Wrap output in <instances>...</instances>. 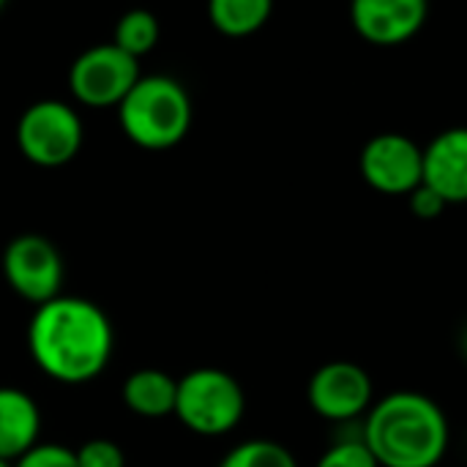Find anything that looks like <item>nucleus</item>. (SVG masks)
Listing matches in <instances>:
<instances>
[{
    "instance_id": "obj_17",
    "label": "nucleus",
    "mask_w": 467,
    "mask_h": 467,
    "mask_svg": "<svg viewBox=\"0 0 467 467\" xmlns=\"http://www.w3.org/2000/svg\"><path fill=\"white\" fill-rule=\"evenodd\" d=\"M317 467H380L375 454L369 451V446L361 438L353 441H339L334 443L320 460Z\"/></svg>"
},
{
    "instance_id": "obj_21",
    "label": "nucleus",
    "mask_w": 467,
    "mask_h": 467,
    "mask_svg": "<svg viewBox=\"0 0 467 467\" xmlns=\"http://www.w3.org/2000/svg\"><path fill=\"white\" fill-rule=\"evenodd\" d=\"M462 350H465V356H467V331H465V337H462Z\"/></svg>"
},
{
    "instance_id": "obj_19",
    "label": "nucleus",
    "mask_w": 467,
    "mask_h": 467,
    "mask_svg": "<svg viewBox=\"0 0 467 467\" xmlns=\"http://www.w3.org/2000/svg\"><path fill=\"white\" fill-rule=\"evenodd\" d=\"M11 467H77V457L71 449L60 443H36L27 449L19 460H14Z\"/></svg>"
},
{
    "instance_id": "obj_4",
    "label": "nucleus",
    "mask_w": 467,
    "mask_h": 467,
    "mask_svg": "<svg viewBox=\"0 0 467 467\" xmlns=\"http://www.w3.org/2000/svg\"><path fill=\"white\" fill-rule=\"evenodd\" d=\"M246 413V394L241 383L216 367H200L178 380L175 416L202 438H222L233 432Z\"/></svg>"
},
{
    "instance_id": "obj_23",
    "label": "nucleus",
    "mask_w": 467,
    "mask_h": 467,
    "mask_svg": "<svg viewBox=\"0 0 467 467\" xmlns=\"http://www.w3.org/2000/svg\"><path fill=\"white\" fill-rule=\"evenodd\" d=\"M3 5H5V0H0V8H3Z\"/></svg>"
},
{
    "instance_id": "obj_3",
    "label": "nucleus",
    "mask_w": 467,
    "mask_h": 467,
    "mask_svg": "<svg viewBox=\"0 0 467 467\" xmlns=\"http://www.w3.org/2000/svg\"><path fill=\"white\" fill-rule=\"evenodd\" d=\"M123 134L142 150L175 148L192 129V99L186 88L167 77H140L118 104Z\"/></svg>"
},
{
    "instance_id": "obj_16",
    "label": "nucleus",
    "mask_w": 467,
    "mask_h": 467,
    "mask_svg": "<svg viewBox=\"0 0 467 467\" xmlns=\"http://www.w3.org/2000/svg\"><path fill=\"white\" fill-rule=\"evenodd\" d=\"M219 467H298L293 451L276 441H244L233 451L224 454Z\"/></svg>"
},
{
    "instance_id": "obj_2",
    "label": "nucleus",
    "mask_w": 467,
    "mask_h": 467,
    "mask_svg": "<svg viewBox=\"0 0 467 467\" xmlns=\"http://www.w3.org/2000/svg\"><path fill=\"white\" fill-rule=\"evenodd\" d=\"M380 467H438L451 441L443 408L419 391H394L378 400L361 427Z\"/></svg>"
},
{
    "instance_id": "obj_10",
    "label": "nucleus",
    "mask_w": 467,
    "mask_h": 467,
    "mask_svg": "<svg viewBox=\"0 0 467 467\" xmlns=\"http://www.w3.org/2000/svg\"><path fill=\"white\" fill-rule=\"evenodd\" d=\"M430 0H350L356 33L375 47H400L421 33Z\"/></svg>"
},
{
    "instance_id": "obj_14",
    "label": "nucleus",
    "mask_w": 467,
    "mask_h": 467,
    "mask_svg": "<svg viewBox=\"0 0 467 467\" xmlns=\"http://www.w3.org/2000/svg\"><path fill=\"white\" fill-rule=\"evenodd\" d=\"M271 11L274 0H208L211 25L230 38L257 33L271 19Z\"/></svg>"
},
{
    "instance_id": "obj_7",
    "label": "nucleus",
    "mask_w": 467,
    "mask_h": 467,
    "mask_svg": "<svg viewBox=\"0 0 467 467\" xmlns=\"http://www.w3.org/2000/svg\"><path fill=\"white\" fill-rule=\"evenodd\" d=\"M3 276L8 287L33 306L47 304L63 293L66 265L57 246L36 233L16 235L3 252Z\"/></svg>"
},
{
    "instance_id": "obj_12",
    "label": "nucleus",
    "mask_w": 467,
    "mask_h": 467,
    "mask_svg": "<svg viewBox=\"0 0 467 467\" xmlns=\"http://www.w3.org/2000/svg\"><path fill=\"white\" fill-rule=\"evenodd\" d=\"M41 410L36 400L14 386H0V460L14 462L38 443Z\"/></svg>"
},
{
    "instance_id": "obj_6",
    "label": "nucleus",
    "mask_w": 467,
    "mask_h": 467,
    "mask_svg": "<svg viewBox=\"0 0 467 467\" xmlns=\"http://www.w3.org/2000/svg\"><path fill=\"white\" fill-rule=\"evenodd\" d=\"M140 60L115 44H96L85 49L68 68L71 96L82 107H118L140 79Z\"/></svg>"
},
{
    "instance_id": "obj_9",
    "label": "nucleus",
    "mask_w": 467,
    "mask_h": 467,
    "mask_svg": "<svg viewBox=\"0 0 467 467\" xmlns=\"http://www.w3.org/2000/svg\"><path fill=\"white\" fill-rule=\"evenodd\" d=\"M361 178L380 194H410L424 183V148L397 131H383L361 148Z\"/></svg>"
},
{
    "instance_id": "obj_1",
    "label": "nucleus",
    "mask_w": 467,
    "mask_h": 467,
    "mask_svg": "<svg viewBox=\"0 0 467 467\" xmlns=\"http://www.w3.org/2000/svg\"><path fill=\"white\" fill-rule=\"evenodd\" d=\"M33 364L55 383H93L109 364L115 331L109 315L79 296H57L38 304L27 326Z\"/></svg>"
},
{
    "instance_id": "obj_5",
    "label": "nucleus",
    "mask_w": 467,
    "mask_h": 467,
    "mask_svg": "<svg viewBox=\"0 0 467 467\" xmlns=\"http://www.w3.org/2000/svg\"><path fill=\"white\" fill-rule=\"evenodd\" d=\"M85 140L79 112L60 99H41L30 104L16 123L19 153L44 170L68 164Z\"/></svg>"
},
{
    "instance_id": "obj_22",
    "label": "nucleus",
    "mask_w": 467,
    "mask_h": 467,
    "mask_svg": "<svg viewBox=\"0 0 467 467\" xmlns=\"http://www.w3.org/2000/svg\"><path fill=\"white\" fill-rule=\"evenodd\" d=\"M0 467H11V462H3V460H0Z\"/></svg>"
},
{
    "instance_id": "obj_11",
    "label": "nucleus",
    "mask_w": 467,
    "mask_h": 467,
    "mask_svg": "<svg viewBox=\"0 0 467 467\" xmlns=\"http://www.w3.org/2000/svg\"><path fill=\"white\" fill-rule=\"evenodd\" d=\"M424 183L449 205L467 202V126L441 131L424 148Z\"/></svg>"
},
{
    "instance_id": "obj_20",
    "label": "nucleus",
    "mask_w": 467,
    "mask_h": 467,
    "mask_svg": "<svg viewBox=\"0 0 467 467\" xmlns=\"http://www.w3.org/2000/svg\"><path fill=\"white\" fill-rule=\"evenodd\" d=\"M410 211L419 216V219H438L446 208H449V202L432 189V186H427V183H421V186H416L410 194Z\"/></svg>"
},
{
    "instance_id": "obj_13",
    "label": "nucleus",
    "mask_w": 467,
    "mask_h": 467,
    "mask_svg": "<svg viewBox=\"0 0 467 467\" xmlns=\"http://www.w3.org/2000/svg\"><path fill=\"white\" fill-rule=\"evenodd\" d=\"M178 380L161 369H137L123 380V405L142 419H164L175 413Z\"/></svg>"
},
{
    "instance_id": "obj_15",
    "label": "nucleus",
    "mask_w": 467,
    "mask_h": 467,
    "mask_svg": "<svg viewBox=\"0 0 467 467\" xmlns=\"http://www.w3.org/2000/svg\"><path fill=\"white\" fill-rule=\"evenodd\" d=\"M115 47H120L123 52H129L131 57H142L148 55L156 44H159V19L153 11L148 8H131L126 11L118 25H115Z\"/></svg>"
},
{
    "instance_id": "obj_18",
    "label": "nucleus",
    "mask_w": 467,
    "mask_h": 467,
    "mask_svg": "<svg viewBox=\"0 0 467 467\" xmlns=\"http://www.w3.org/2000/svg\"><path fill=\"white\" fill-rule=\"evenodd\" d=\"M77 467H126V457L115 441L107 438H93L85 441L77 451Z\"/></svg>"
},
{
    "instance_id": "obj_8",
    "label": "nucleus",
    "mask_w": 467,
    "mask_h": 467,
    "mask_svg": "<svg viewBox=\"0 0 467 467\" xmlns=\"http://www.w3.org/2000/svg\"><path fill=\"white\" fill-rule=\"evenodd\" d=\"M306 402L320 419L348 424L369 413L375 405V386L364 367L353 361H328L309 378Z\"/></svg>"
}]
</instances>
